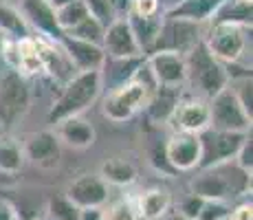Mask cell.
Instances as JSON below:
<instances>
[{
  "instance_id": "20",
  "label": "cell",
  "mask_w": 253,
  "mask_h": 220,
  "mask_svg": "<svg viewBox=\"0 0 253 220\" xmlns=\"http://www.w3.org/2000/svg\"><path fill=\"white\" fill-rule=\"evenodd\" d=\"M132 198L139 220H163L174 205L172 194L163 187H148Z\"/></svg>"
},
{
  "instance_id": "32",
  "label": "cell",
  "mask_w": 253,
  "mask_h": 220,
  "mask_svg": "<svg viewBox=\"0 0 253 220\" xmlns=\"http://www.w3.org/2000/svg\"><path fill=\"white\" fill-rule=\"evenodd\" d=\"M46 218L48 220H80V209L64 194H57V196L48 198Z\"/></svg>"
},
{
  "instance_id": "39",
  "label": "cell",
  "mask_w": 253,
  "mask_h": 220,
  "mask_svg": "<svg viewBox=\"0 0 253 220\" xmlns=\"http://www.w3.org/2000/svg\"><path fill=\"white\" fill-rule=\"evenodd\" d=\"M110 7H113L115 18H126V16L130 13L132 0H110Z\"/></svg>"
},
{
  "instance_id": "26",
  "label": "cell",
  "mask_w": 253,
  "mask_h": 220,
  "mask_svg": "<svg viewBox=\"0 0 253 220\" xmlns=\"http://www.w3.org/2000/svg\"><path fill=\"white\" fill-rule=\"evenodd\" d=\"M0 33L9 40L31 38V29L24 22L20 7H16L11 0H0Z\"/></svg>"
},
{
  "instance_id": "14",
  "label": "cell",
  "mask_w": 253,
  "mask_h": 220,
  "mask_svg": "<svg viewBox=\"0 0 253 220\" xmlns=\"http://www.w3.org/2000/svg\"><path fill=\"white\" fill-rule=\"evenodd\" d=\"M64 196L77 209H101L110 200V187L99 174H82L69 183Z\"/></svg>"
},
{
  "instance_id": "4",
  "label": "cell",
  "mask_w": 253,
  "mask_h": 220,
  "mask_svg": "<svg viewBox=\"0 0 253 220\" xmlns=\"http://www.w3.org/2000/svg\"><path fill=\"white\" fill-rule=\"evenodd\" d=\"M157 88L145 86L143 82L132 80L124 86H117L113 90L106 92L104 101H101V115L110 121V124H128L132 121L139 112L145 110L150 97Z\"/></svg>"
},
{
  "instance_id": "33",
  "label": "cell",
  "mask_w": 253,
  "mask_h": 220,
  "mask_svg": "<svg viewBox=\"0 0 253 220\" xmlns=\"http://www.w3.org/2000/svg\"><path fill=\"white\" fill-rule=\"evenodd\" d=\"M231 212V203L225 200H203V207L196 220H227Z\"/></svg>"
},
{
  "instance_id": "18",
  "label": "cell",
  "mask_w": 253,
  "mask_h": 220,
  "mask_svg": "<svg viewBox=\"0 0 253 220\" xmlns=\"http://www.w3.org/2000/svg\"><path fill=\"white\" fill-rule=\"evenodd\" d=\"M60 46L64 51V55L69 57V62L73 64L77 73L82 71H99L101 64L106 60V53L101 46L90 42H82V40H73L69 36H62Z\"/></svg>"
},
{
  "instance_id": "15",
  "label": "cell",
  "mask_w": 253,
  "mask_h": 220,
  "mask_svg": "<svg viewBox=\"0 0 253 220\" xmlns=\"http://www.w3.org/2000/svg\"><path fill=\"white\" fill-rule=\"evenodd\" d=\"M101 48H104L106 57H115V60H137V57H143V51H141V46L134 40L126 18H115L106 27Z\"/></svg>"
},
{
  "instance_id": "34",
  "label": "cell",
  "mask_w": 253,
  "mask_h": 220,
  "mask_svg": "<svg viewBox=\"0 0 253 220\" xmlns=\"http://www.w3.org/2000/svg\"><path fill=\"white\" fill-rule=\"evenodd\" d=\"M82 2H84V7L88 9V16L95 18V20H99L104 27H108V24L115 20L110 0H82Z\"/></svg>"
},
{
  "instance_id": "13",
  "label": "cell",
  "mask_w": 253,
  "mask_h": 220,
  "mask_svg": "<svg viewBox=\"0 0 253 220\" xmlns=\"http://www.w3.org/2000/svg\"><path fill=\"white\" fill-rule=\"evenodd\" d=\"M163 154L168 165L178 172H196L201 165V139L198 134H185V132H172L163 145Z\"/></svg>"
},
{
  "instance_id": "22",
  "label": "cell",
  "mask_w": 253,
  "mask_h": 220,
  "mask_svg": "<svg viewBox=\"0 0 253 220\" xmlns=\"http://www.w3.org/2000/svg\"><path fill=\"white\" fill-rule=\"evenodd\" d=\"M99 176L108 187L110 185H113V187H130V185L137 183L139 170L132 161L113 156V159H106L104 163L99 165Z\"/></svg>"
},
{
  "instance_id": "30",
  "label": "cell",
  "mask_w": 253,
  "mask_h": 220,
  "mask_svg": "<svg viewBox=\"0 0 253 220\" xmlns=\"http://www.w3.org/2000/svg\"><path fill=\"white\" fill-rule=\"evenodd\" d=\"M101 220H139L137 216V207H134V198H117L108 200L101 207Z\"/></svg>"
},
{
  "instance_id": "38",
  "label": "cell",
  "mask_w": 253,
  "mask_h": 220,
  "mask_svg": "<svg viewBox=\"0 0 253 220\" xmlns=\"http://www.w3.org/2000/svg\"><path fill=\"white\" fill-rule=\"evenodd\" d=\"M227 220H253V203H251V196L249 198H242L238 205H233L231 212H229V218Z\"/></svg>"
},
{
  "instance_id": "11",
  "label": "cell",
  "mask_w": 253,
  "mask_h": 220,
  "mask_svg": "<svg viewBox=\"0 0 253 220\" xmlns=\"http://www.w3.org/2000/svg\"><path fill=\"white\" fill-rule=\"evenodd\" d=\"M22 154L24 161L44 172L57 170L62 163V145L53 130H38L27 134L22 141Z\"/></svg>"
},
{
  "instance_id": "16",
  "label": "cell",
  "mask_w": 253,
  "mask_h": 220,
  "mask_svg": "<svg viewBox=\"0 0 253 220\" xmlns=\"http://www.w3.org/2000/svg\"><path fill=\"white\" fill-rule=\"evenodd\" d=\"M152 80L157 86L163 88H183L185 86V55L181 53L159 51L145 55Z\"/></svg>"
},
{
  "instance_id": "7",
  "label": "cell",
  "mask_w": 253,
  "mask_h": 220,
  "mask_svg": "<svg viewBox=\"0 0 253 220\" xmlns=\"http://www.w3.org/2000/svg\"><path fill=\"white\" fill-rule=\"evenodd\" d=\"M209 117H211V126L209 128L213 130L238 132V134H249L251 132L253 117L245 112V108L236 99V95H233L229 86L209 99Z\"/></svg>"
},
{
  "instance_id": "29",
  "label": "cell",
  "mask_w": 253,
  "mask_h": 220,
  "mask_svg": "<svg viewBox=\"0 0 253 220\" xmlns=\"http://www.w3.org/2000/svg\"><path fill=\"white\" fill-rule=\"evenodd\" d=\"M104 31H106L104 24L88 16L86 20H82L80 24H77V27H73L71 31H66L64 36L73 38V40L90 42V44H97V46H101V42H104Z\"/></svg>"
},
{
  "instance_id": "1",
  "label": "cell",
  "mask_w": 253,
  "mask_h": 220,
  "mask_svg": "<svg viewBox=\"0 0 253 220\" xmlns=\"http://www.w3.org/2000/svg\"><path fill=\"white\" fill-rule=\"evenodd\" d=\"M189 194L203 200H231L251 196V174L242 172L233 161L216 168L196 170L189 180Z\"/></svg>"
},
{
  "instance_id": "43",
  "label": "cell",
  "mask_w": 253,
  "mask_h": 220,
  "mask_svg": "<svg viewBox=\"0 0 253 220\" xmlns=\"http://www.w3.org/2000/svg\"><path fill=\"white\" fill-rule=\"evenodd\" d=\"M75 2V0H48V4H51L53 9H60V7H66V4Z\"/></svg>"
},
{
  "instance_id": "44",
  "label": "cell",
  "mask_w": 253,
  "mask_h": 220,
  "mask_svg": "<svg viewBox=\"0 0 253 220\" xmlns=\"http://www.w3.org/2000/svg\"><path fill=\"white\" fill-rule=\"evenodd\" d=\"M163 220H185V218H181L178 214H168V216H165Z\"/></svg>"
},
{
  "instance_id": "31",
  "label": "cell",
  "mask_w": 253,
  "mask_h": 220,
  "mask_svg": "<svg viewBox=\"0 0 253 220\" xmlns=\"http://www.w3.org/2000/svg\"><path fill=\"white\" fill-rule=\"evenodd\" d=\"M55 18H57V24H60L62 33H66V31H71L73 27H77L82 20L88 18V9L84 7L82 0H75V2L66 4V7L55 9Z\"/></svg>"
},
{
  "instance_id": "46",
  "label": "cell",
  "mask_w": 253,
  "mask_h": 220,
  "mask_svg": "<svg viewBox=\"0 0 253 220\" xmlns=\"http://www.w3.org/2000/svg\"><path fill=\"white\" fill-rule=\"evenodd\" d=\"M44 220H48V218H44Z\"/></svg>"
},
{
  "instance_id": "41",
  "label": "cell",
  "mask_w": 253,
  "mask_h": 220,
  "mask_svg": "<svg viewBox=\"0 0 253 220\" xmlns=\"http://www.w3.org/2000/svg\"><path fill=\"white\" fill-rule=\"evenodd\" d=\"M80 220H101V209H80Z\"/></svg>"
},
{
  "instance_id": "42",
  "label": "cell",
  "mask_w": 253,
  "mask_h": 220,
  "mask_svg": "<svg viewBox=\"0 0 253 220\" xmlns=\"http://www.w3.org/2000/svg\"><path fill=\"white\" fill-rule=\"evenodd\" d=\"M159 2H161L163 13H165V11H169V9H174V7H176V4L181 2V0H159Z\"/></svg>"
},
{
  "instance_id": "40",
  "label": "cell",
  "mask_w": 253,
  "mask_h": 220,
  "mask_svg": "<svg viewBox=\"0 0 253 220\" xmlns=\"http://www.w3.org/2000/svg\"><path fill=\"white\" fill-rule=\"evenodd\" d=\"M0 220H18L16 207L7 198H0Z\"/></svg>"
},
{
  "instance_id": "10",
  "label": "cell",
  "mask_w": 253,
  "mask_h": 220,
  "mask_svg": "<svg viewBox=\"0 0 253 220\" xmlns=\"http://www.w3.org/2000/svg\"><path fill=\"white\" fill-rule=\"evenodd\" d=\"M0 55H2L9 71L18 73L22 77H33L44 73L40 48H38V42L33 36L24 38V40H9V38H4L2 44H0Z\"/></svg>"
},
{
  "instance_id": "2",
  "label": "cell",
  "mask_w": 253,
  "mask_h": 220,
  "mask_svg": "<svg viewBox=\"0 0 253 220\" xmlns=\"http://www.w3.org/2000/svg\"><path fill=\"white\" fill-rule=\"evenodd\" d=\"M101 90V73L99 71H82L75 73L64 86L51 110H48V124H60L71 117H82L86 110L99 99Z\"/></svg>"
},
{
  "instance_id": "37",
  "label": "cell",
  "mask_w": 253,
  "mask_h": 220,
  "mask_svg": "<svg viewBox=\"0 0 253 220\" xmlns=\"http://www.w3.org/2000/svg\"><path fill=\"white\" fill-rule=\"evenodd\" d=\"M201 207H203V198L194 196V194H187V196L181 200V205H178V212L176 214L181 218H185V220H196Z\"/></svg>"
},
{
  "instance_id": "8",
  "label": "cell",
  "mask_w": 253,
  "mask_h": 220,
  "mask_svg": "<svg viewBox=\"0 0 253 220\" xmlns=\"http://www.w3.org/2000/svg\"><path fill=\"white\" fill-rule=\"evenodd\" d=\"M203 33H205L203 24L163 16L161 31H159V38L150 53L169 51V53H181V55H185V53L192 51L198 42H203Z\"/></svg>"
},
{
  "instance_id": "23",
  "label": "cell",
  "mask_w": 253,
  "mask_h": 220,
  "mask_svg": "<svg viewBox=\"0 0 253 220\" xmlns=\"http://www.w3.org/2000/svg\"><path fill=\"white\" fill-rule=\"evenodd\" d=\"M143 57L137 60H115V57H106L104 64H101V86H108V90H113L117 86H124L128 82L134 80Z\"/></svg>"
},
{
  "instance_id": "21",
  "label": "cell",
  "mask_w": 253,
  "mask_h": 220,
  "mask_svg": "<svg viewBox=\"0 0 253 220\" xmlns=\"http://www.w3.org/2000/svg\"><path fill=\"white\" fill-rule=\"evenodd\" d=\"M185 95L183 88H163V86H157V90L152 92L150 97L148 106H145V117L150 119V124L154 126H161V124H168L169 117H172L176 104L181 101V97Z\"/></svg>"
},
{
  "instance_id": "28",
  "label": "cell",
  "mask_w": 253,
  "mask_h": 220,
  "mask_svg": "<svg viewBox=\"0 0 253 220\" xmlns=\"http://www.w3.org/2000/svg\"><path fill=\"white\" fill-rule=\"evenodd\" d=\"M24 165L22 143L13 139L11 134H0V172L2 174H18Z\"/></svg>"
},
{
  "instance_id": "36",
  "label": "cell",
  "mask_w": 253,
  "mask_h": 220,
  "mask_svg": "<svg viewBox=\"0 0 253 220\" xmlns=\"http://www.w3.org/2000/svg\"><path fill=\"white\" fill-rule=\"evenodd\" d=\"M130 13L137 18H159L163 16V7L159 0H132Z\"/></svg>"
},
{
  "instance_id": "35",
  "label": "cell",
  "mask_w": 253,
  "mask_h": 220,
  "mask_svg": "<svg viewBox=\"0 0 253 220\" xmlns=\"http://www.w3.org/2000/svg\"><path fill=\"white\" fill-rule=\"evenodd\" d=\"M233 163H236L242 172L253 174V141H251V132L245 136L240 150H238L236 156H233Z\"/></svg>"
},
{
  "instance_id": "5",
  "label": "cell",
  "mask_w": 253,
  "mask_h": 220,
  "mask_svg": "<svg viewBox=\"0 0 253 220\" xmlns=\"http://www.w3.org/2000/svg\"><path fill=\"white\" fill-rule=\"evenodd\" d=\"M31 108V88L27 77L7 71L0 77V128L11 132Z\"/></svg>"
},
{
  "instance_id": "19",
  "label": "cell",
  "mask_w": 253,
  "mask_h": 220,
  "mask_svg": "<svg viewBox=\"0 0 253 220\" xmlns=\"http://www.w3.org/2000/svg\"><path fill=\"white\" fill-rule=\"evenodd\" d=\"M53 132H55L60 145H69L73 150H88L97 141L95 126L86 121L84 117H71V119L60 121L55 124Z\"/></svg>"
},
{
  "instance_id": "25",
  "label": "cell",
  "mask_w": 253,
  "mask_h": 220,
  "mask_svg": "<svg viewBox=\"0 0 253 220\" xmlns=\"http://www.w3.org/2000/svg\"><path fill=\"white\" fill-rule=\"evenodd\" d=\"M251 22L253 7L249 2H240V0H222L209 20V24H236L242 29H251Z\"/></svg>"
},
{
  "instance_id": "3",
  "label": "cell",
  "mask_w": 253,
  "mask_h": 220,
  "mask_svg": "<svg viewBox=\"0 0 253 220\" xmlns=\"http://www.w3.org/2000/svg\"><path fill=\"white\" fill-rule=\"evenodd\" d=\"M185 86L192 88L194 97H203L207 101L229 86L227 66L216 60L203 42L185 53Z\"/></svg>"
},
{
  "instance_id": "24",
  "label": "cell",
  "mask_w": 253,
  "mask_h": 220,
  "mask_svg": "<svg viewBox=\"0 0 253 220\" xmlns=\"http://www.w3.org/2000/svg\"><path fill=\"white\" fill-rule=\"evenodd\" d=\"M222 0H181L174 9L165 11L163 16L168 18H178V20L205 24L211 20V16L216 13V9L220 7Z\"/></svg>"
},
{
  "instance_id": "17",
  "label": "cell",
  "mask_w": 253,
  "mask_h": 220,
  "mask_svg": "<svg viewBox=\"0 0 253 220\" xmlns=\"http://www.w3.org/2000/svg\"><path fill=\"white\" fill-rule=\"evenodd\" d=\"M20 13L24 22L29 24V29H33L36 33H40V38L51 42L62 40V29L57 24L55 9L48 4V0H22Z\"/></svg>"
},
{
  "instance_id": "9",
  "label": "cell",
  "mask_w": 253,
  "mask_h": 220,
  "mask_svg": "<svg viewBox=\"0 0 253 220\" xmlns=\"http://www.w3.org/2000/svg\"><path fill=\"white\" fill-rule=\"evenodd\" d=\"M247 134H238V132H220L209 128L198 134L201 139V165L198 170L216 168V165L229 163L233 161L236 152L240 150L242 141Z\"/></svg>"
},
{
  "instance_id": "27",
  "label": "cell",
  "mask_w": 253,
  "mask_h": 220,
  "mask_svg": "<svg viewBox=\"0 0 253 220\" xmlns=\"http://www.w3.org/2000/svg\"><path fill=\"white\" fill-rule=\"evenodd\" d=\"M126 20H128L130 31H132L134 40H137L141 51H143V57H145L150 51H152L154 42H157V38H159L163 16H159V18H137V16H132V13H128Z\"/></svg>"
},
{
  "instance_id": "12",
  "label": "cell",
  "mask_w": 253,
  "mask_h": 220,
  "mask_svg": "<svg viewBox=\"0 0 253 220\" xmlns=\"http://www.w3.org/2000/svg\"><path fill=\"white\" fill-rule=\"evenodd\" d=\"M168 124L172 126V132H185V134H201V132L209 130L211 126L209 101L203 97L183 95Z\"/></svg>"
},
{
  "instance_id": "45",
  "label": "cell",
  "mask_w": 253,
  "mask_h": 220,
  "mask_svg": "<svg viewBox=\"0 0 253 220\" xmlns=\"http://www.w3.org/2000/svg\"><path fill=\"white\" fill-rule=\"evenodd\" d=\"M240 2H249V4H253V0H240Z\"/></svg>"
},
{
  "instance_id": "6",
  "label": "cell",
  "mask_w": 253,
  "mask_h": 220,
  "mask_svg": "<svg viewBox=\"0 0 253 220\" xmlns=\"http://www.w3.org/2000/svg\"><path fill=\"white\" fill-rule=\"evenodd\" d=\"M247 33H251V29L236 24H209V29L203 33V44L216 60H220L225 66H233L247 51Z\"/></svg>"
}]
</instances>
